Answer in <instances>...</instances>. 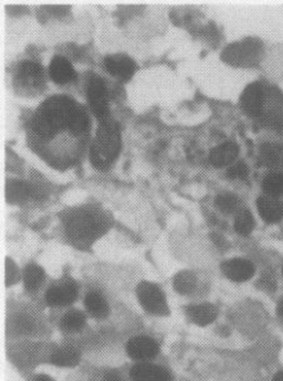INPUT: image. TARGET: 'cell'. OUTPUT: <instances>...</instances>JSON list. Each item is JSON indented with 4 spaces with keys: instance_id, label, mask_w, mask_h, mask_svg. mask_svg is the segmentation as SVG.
<instances>
[{
    "instance_id": "cell-23",
    "label": "cell",
    "mask_w": 283,
    "mask_h": 381,
    "mask_svg": "<svg viewBox=\"0 0 283 381\" xmlns=\"http://www.w3.org/2000/svg\"><path fill=\"white\" fill-rule=\"evenodd\" d=\"M262 188L268 196L272 197L283 194V172H273L266 174L262 181Z\"/></svg>"
},
{
    "instance_id": "cell-17",
    "label": "cell",
    "mask_w": 283,
    "mask_h": 381,
    "mask_svg": "<svg viewBox=\"0 0 283 381\" xmlns=\"http://www.w3.org/2000/svg\"><path fill=\"white\" fill-rule=\"evenodd\" d=\"M260 163L275 170L283 169V147L277 143H264L260 149Z\"/></svg>"
},
{
    "instance_id": "cell-31",
    "label": "cell",
    "mask_w": 283,
    "mask_h": 381,
    "mask_svg": "<svg viewBox=\"0 0 283 381\" xmlns=\"http://www.w3.org/2000/svg\"><path fill=\"white\" fill-rule=\"evenodd\" d=\"M273 381H283V371H280V373H277V375H275V378H273Z\"/></svg>"
},
{
    "instance_id": "cell-4",
    "label": "cell",
    "mask_w": 283,
    "mask_h": 381,
    "mask_svg": "<svg viewBox=\"0 0 283 381\" xmlns=\"http://www.w3.org/2000/svg\"><path fill=\"white\" fill-rule=\"evenodd\" d=\"M66 231L75 242L91 243L102 233V222L98 216L90 212H78L70 217Z\"/></svg>"
},
{
    "instance_id": "cell-2",
    "label": "cell",
    "mask_w": 283,
    "mask_h": 381,
    "mask_svg": "<svg viewBox=\"0 0 283 381\" xmlns=\"http://www.w3.org/2000/svg\"><path fill=\"white\" fill-rule=\"evenodd\" d=\"M121 138L119 127L110 118L100 121L91 148V161L98 169H105L119 154Z\"/></svg>"
},
{
    "instance_id": "cell-14",
    "label": "cell",
    "mask_w": 283,
    "mask_h": 381,
    "mask_svg": "<svg viewBox=\"0 0 283 381\" xmlns=\"http://www.w3.org/2000/svg\"><path fill=\"white\" fill-rule=\"evenodd\" d=\"M18 80L25 86L36 87L41 85L44 80L42 66L33 61H24L18 68Z\"/></svg>"
},
{
    "instance_id": "cell-29",
    "label": "cell",
    "mask_w": 283,
    "mask_h": 381,
    "mask_svg": "<svg viewBox=\"0 0 283 381\" xmlns=\"http://www.w3.org/2000/svg\"><path fill=\"white\" fill-rule=\"evenodd\" d=\"M105 381H123V379L119 373H116L114 370H111V371H107L105 373Z\"/></svg>"
},
{
    "instance_id": "cell-10",
    "label": "cell",
    "mask_w": 283,
    "mask_h": 381,
    "mask_svg": "<svg viewBox=\"0 0 283 381\" xmlns=\"http://www.w3.org/2000/svg\"><path fill=\"white\" fill-rule=\"evenodd\" d=\"M130 375L134 381H173L167 370L149 362L134 364Z\"/></svg>"
},
{
    "instance_id": "cell-7",
    "label": "cell",
    "mask_w": 283,
    "mask_h": 381,
    "mask_svg": "<svg viewBox=\"0 0 283 381\" xmlns=\"http://www.w3.org/2000/svg\"><path fill=\"white\" fill-rule=\"evenodd\" d=\"M78 296V284L69 278L60 285H54V287H50L45 298H46L48 305L63 307V305H70L74 303Z\"/></svg>"
},
{
    "instance_id": "cell-19",
    "label": "cell",
    "mask_w": 283,
    "mask_h": 381,
    "mask_svg": "<svg viewBox=\"0 0 283 381\" xmlns=\"http://www.w3.org/2000/svg\"><path fill=\"white\" fill-rule=\"evenodd\" d=\"M84 305L96 319H105L109 314V305L105 298L96 291L89 292L84 298Z\"/></svg>"
},
{
    "instance_id": "cell-16",
    "label": "cell",
    "mask_w": 283,
    "mask_h": 381,
    "mask_svg": "<svg viewBox=\"0 0 283 381\" xmlns=\"http://www.w3.org/2000/svg\"><path fill=\"white\" fill-rule=\"evenodd\" d=\"M187 316L191 322L200 327L211 325L214 322L218 316V309L211 303H203V305H191L187 307Z\"/></svg>"
},
{
    "instance_id": "cell-6",
    "label": "cell",
    "mask_w": 283,
    "mask_h": 381,
    "mask_svg": "<svg viewBox=\"0 0 283 381\" xmlns=\"http://www.w3.org/2000/svg\"><path fill=\"white\" fill-rule=\"evenodd\" d=\"M90 107L100 121L109 116V103H107V91L105 81L98 75H93L89 80L87 90Z\"/></svg>"
},
{
    "instance_id": "cell-28",
    "label": "cell",
    "mask_w": 283,
    "mask_h": 381,
    "mask_svg": "<svg viewBox=\"0 0 283 381\" xmlns=\"http://www.w3.org/2000/svg\"><path fill=\"white\" fill-rule=\"evenodd\" d=\"M249 174V167L243 163H235L234 166L227 169V174L230 178L235 179V178H241L244 179Z\"/></svg>"
},
{
    "instance_id": "cell-25",
    "label": "cell",
    "mask_w": 283,
    "mask_h": 381,
    "mask_svg": "<svg viewBox=\"0 0 283 381\" xmlns=\"http://www.w3.org/2000/svg\"><path fill=\"white\" fill-rule=\"evenodd\" d=\"M235 231L241 235H249L253 231L254 219L250 210L242 208L235 216Z\"/></svg>"
},
{
    "instance_id": "cell-11",
    "label": "cell",
    "mask_w": 283,
    "mask_h": 381,
    "mask_svg": "<svg viewBox=\"0 0 283 381\" xmlns=\"http://www.w3.org/2000/svg\"><path fill=\"white\" fill-rule=\"evenodd\" d=\"M263 95V82H254L245 87L241 95V105L251 118L258 119Z\"/></svg>"
},
{
    "instance_id": "cell-12",
    "label": "cell",
    "mask_w": 283,
    "mask_h": 381,
    "mask_svg": "<svg viewBox=\"0 0 283 381\" xmlns=\"http://www.w3.org/2000/svg\"><path fill=\"white\" fill-rule=\"evenodd\" d=\"M105 66L111 75L118 76L121 80H129L136 71V64L127 55L107 56L105 59Z\"/></svg>"
},
{
    "instance_id": "cell-30",
    "label": "cell",
    "mask_w": 283,
    "mask_h": 381,
    "mask_svg": "<svg viewBox=\"0 0 283 381\" xmlns=\"http://www.w3.org/2000/svg\"><path fill=\"white\" fill-rule=\"evenodd\" d=\"M33 381H52L51 379L48 378L46 375H37L36 378L33 379Z\"/></svg>"
},
{
    "instance_id": "cell-13",
    "label": "cell",
    "mask_w": 283,
    "mask_h": 381,
    "mask_svg": "<svg viewBox=\"0 0 283 381\" xmlns=\"http://www.w3.org/2000/svg\"><path fill=\"white\" fill-rule=\"evenodd\" d=\"M260 215L266 223H277L283 217V203L277 197L261 196L258 199Z\"/></svg>"
},
{
    "instance_id": "cell-9",
    "label": "cell",
    "mask_w": 283,
    "mask_h": 381,
    "mask_svg": "<svg viewBox=\"0 0 283 381\" xmlns=\"http://www.w3.org/2000/svg\"><path fill=\"white\" fill-rule=\"evenodd\" d=\"M222 272L230 278L231 281L247 282L252 278L255 272L254 265L250 260L244 258H232V260L224 262L221 266Z\"/></svg>"
},
{
    "instance_id": "cell-24",
    "label": "cell",
    "mask_w": 283,
    "mask_h": 381,
    "mask_svg": "<svg viewBox=\"0 0 283 381\" xmlns=\"http://www.w3.org/2000/svg\"><path fill=\"white\" fill-rule=\"evenodd\" d=\"M195 287H196V278L193 273L187 272V271L179 272L174 278V287L179 294H182V296L189 294L194 291Z\"/></svg>"
},
{
    "instance_id": "cell-27",
    "label": "cell",
    "mask_w": 283,
    "mask_h": 381,
    "mask_svg": "<svg viewBox=\"0 0 283 381\" xmlns=\"http://www.w3.org/2000/svg\"><path fill=\"white\" fill-rule=\"evenodd\" d=\"M30 186H27L26 183H19V181H14L12 185L7 186V197L8 199H17L26 198L30 196Z\"/></svg>"
},
{
    "instance_id": "cell-21",
    "label": "cell",
    "mask_w": 283,
    "mask_h": 381,
    "mask_svg": "<svg viewBox=\"0 0 283 381\" xmlns=\"http://www.w3.org/2000/svg\"><path fill=\"white\" fill-rule=\"evenodd\" d=\"M80 360V352L78 349L72 347H65L54 352L51 361L54 364L60 367L76 366Z\"/></svg>"
},
{
    "instance_id": "cell-18",
    "label": "cell",
    "mask_w": 283,
    "mask_h": 381,
    "mask_svg": "<svg viewBox=\"0 0 283 381\" xmlns=\"http://www.w3.org/2000/svg\"><path fill=\"white\" fill-rule=\"evenodd\" d=\"M239 154V147L233 141H227L213 149L209 154V160L215 167L227 166L232 163Z\"/></svg>"
},
{
    "instance_id": "cell-32",
    "label": "cell",
    "mask_w": 283,
    "mask_h": 381,
    "mask_svg": "<svg viewBox=\"0 0 283 381\" xmlns=\"http://www.w3.org/2000/svg\"><path fill=\"white\" fill-rule=\"evenodd\" d=\"M277 311H279V314L283 318V301L281 302L280 305L277 307Z\"/></svg>"
},
{
    "instance_id": "cell-8",
    "label": "cell",
    "mask_w": 283,
    "mask_h": 381,
    "mask_svg": "<svg viewBox=\"0 0 283 381\" xmlns=\"http://www.w3.org/2000/svg\"><path fill=\"white\" fill-rule=\"evenodd\" d=\"M158 343L147 336L132 338L127 343V353L134 360H149L158 355Z\"/></svg>"
},
{
    "instance_id": "cell-22",
    "label": "cell",
    "mask_w": 283,
    "mask_h": 381,
    "mask_svg": "<svg viewBox=\"0 0 283 381\" xmlns=\"http://www.w3.org/2000/svg\"><path fill=\"white\" fill-rule=\"evenodd\" d=\"M87 316L78 310H72L63 316L62 328L67 332H78L83 329Z\"/></svg>"
},
{
    "instance_id": "cell-26",
    "label": "cell",
    "mask_w": 283,
    "mask_h": 381,
    "mask_svg": "<svg viewBox=\"0 0 283 381\" xmlns=\"http://www.w3.org/2000/svg\"><path fill=\"white\" fill-rule=\"evenodd\" d=\"M239 199L232 194H221L215 199V204L223 213H233L239 207Z\"/></svg>"
},
{
    "instance_id": "cell-15",
    "label": "cell",
    "mask_w": 283,
    "mask_h": 381,
    "mask_svg": "<svg viewBox=\"0 0 283 381\" xmlns=\"http://www.w3.org/2000/svg\"><path fill=\"white\" fill-rule=\"evenodd\" d=\"M50 75L55 83H70L75 79L74 68L65 57L55 56L50 64Z\"/></svg>"
},
{
    "instance_id": "cell-5",
    "label": "cell",
    "mask_w": 283,
    "mask_h": 381,
    "mask_svg": "<svg viewBox=\"0 0 283 381\" xmlns=\"http://www.w3.org/2000/svg\"><path fill=\"white\" fill-rule=\"evenodd\" d=\"M137 296L141 307L148 313L156 314V316L168 314L166 296L158 285H156L151 282H141L137 287Z\"/></svg>"
},
{
    "instance_id": "cell-33",
    "label": "cell",
    "mask_w": 283,
    "mask_h": 381,
    "mask_svg": "<svg viewBox=\"0 0 283 381\" xmlns=\"http://www.w3.org/2000/svg\"><path fill=\"white\" fill-rule=\"evenodd\" d=\"M282 273H283V269H282Z\"/></svg>"
},
{
    "instance_id": "cell-20",
    "label": "cell",
    "mask_w": 283,
    "mask_h": 381,
    "mask_svg": "<svg viewBox=\"0 0 283 381\" xmlns=\"http://www.w3.org/2000/svg\"><path fill=\"white\" fill-rule=\"evenodd\" d=\"M45 273L42 267L36 264H30L24 271V284L28 292L34 293L39 290L44 281Z\"/></svg>"
},
{
    "instance_id": "cell-3",
    "label": "cell",
    "mask_w": 283,
    "mask_h": 381,
    "mask_svg": "<svg viewBox=\"0 0 283 381\" xmlns=\"http://www.w3.org/2000/svg\"><path fill=\"white\" fill-rule=\"evenodd\" d=\"M257 120L266 127H283V93L277 86L263 83L262 101Z\"/></svg>"
},
{
    "instance_id": "cell-1",
    "label": "cell",
    "mask_w": 283,
    "mask_h": 381,
    "mask_svg": "<svg viewBox=\"0 0 283 381\" xmlns=\"http://www.w3.org/2000/svg\"><path fill=\"white\" fill-rule=\"evenodd\" d=\"M89 125V116L83 107L67 96H54L39 107L32 127L39 138L48 139L63 129L81 136L87 132Z\"/></svg>"
}]
</instances>
